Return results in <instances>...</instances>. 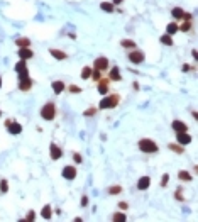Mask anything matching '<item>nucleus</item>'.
<instances>
[{"label":"nucleus","mask_w":198,"mask_h":222,"mask_svg":"<svg viewBox=\"0 0 198 222\" xmlns=\"http://www.w3.org/2000/svg\"><path fill=\"white\" fill-rule=\"evenodd\" d=\"M139 149H141L142 153L152 154V153H156L159 148H157V144L154 143V141H151V139H141V141H139Z\"/></svg>","instance_id":"1"},{"label":"nucleus","mask_w":198,"mask_h":222,"mask_svg":"<svg viewBox=\"0 0 198 222\" xmlns=\"http://www.w3.org/2000/svg\"><path fill=\"white\" fill-rule=\"evenodd\" d=\"M119 100H120V97L119 95H109V97H103L102 100H100V104H98V109H114L117 104H119Z\"/></svg>","instance_id":"2"},{"label":"nucleus","mask_w":198,"mask_h":222,"mask_svg":"<svg viewBox=\"0 0 198 222\" xmlns=\"http://www.w3.org/2000/svg\"><path fill=\"white\" fill-rule=\"evenodd\" d=\"M54 115H56V107H54V104H51V102L46 104V105L41 109V117L44 121H52Z\"/></svg>","instance_id":"3"},{"label":"nucleus","mask_w":198,"mask_h":222,"mask_svg":"<svg viewBox=\"0 0 198 222\" xmlns=\"http://www.w3.org/2000/svg\"><path fill=\"white\" fill-rule=\"evenodd\" d=\"M5 127H7V131L10 132L12 136H19V134L22 132V126H21V124L16 122V121H10V119L5 122Z\"/></svg>","instance_id":"4"},{"label":"nucleus","mask_w":198,"mask_h":222,"mask_svg":"<svg viewBox=\"0 0 198 222\" xmlns=\"http://www.w3.org/2000/svg\"><path fill=\"white\" fill-rule=\"evenodd\" d=\"M129 61H132V63H136V64H141L144 61V53L139 51V49H132L129 53Z\"/></svg>","instance_id":"5"},{"label":"nucleus","mask_w":198,"mask_h":222,"mask_svg":"<svg viewBox=\"0 0 198 222\" xmlns=\"http://www.w3.org/2000/svg\"><path fill=\"white\" fill-rule=\"evenodd\" d=\"M109 68V59L105 56H98V58L93 61V70H98V71H103V70Z\"/></svg>","instance_id":"6"},{"label":"nucleus","mask_w":198,"mask_h":222,"mask_svg":"<svg viewBox=\"0 0 198 222\" xmlns=\"http://www.w3.org/2000/svg\"><path fill=\"white\" fill-rule=\"evenodd\" d=\"M61 176L66 180H75L76 178V168L75 166H64L61 171Z\"/></svg>","instance_id":"7"},{"label":"nucleus","mask_w":198,"mask_h":222,"mask_svg":"<svg viewBox=\"0 0 198 222\" xmlns=\"http://www.w3.org/2000/svg\"><path fill=\"white\" fill-rule=\"evenodd\" d=\"M31 87H32L31 76H21V78H19V90L27 92V90H31Z\"/></svg>","instance_id":"8"},{"label":"nucleus","mask_w":198,"mask_h":222,"mask_svg":"<svg viewBox=\"0 0 198 222\" xmlns=\"http://www.w3.org/2000/svg\"><path fill=\"white\" fill-rule=\"evenodd\" d=\"M16 71H17V75H19V78H21V76H29V68H27V64H26L24 59H21V61L16 64Z\"/></svg>","instance_id":"9"},{"label":"nucleus","mask_w":198,"mask_h":222,"mask_svg":"<svg viewBox=\"0 0 198 222\" xmlns=\"http://www.w3.org/2000/svg\"><path fill=\"white\" fill-rule=\"evenodd\" d=\"M49 154H51V159H59L63 156V149L58 144L51 143L49 144Z\"/></svg>","instance_id":"10"},{"label":"nucleus","mask_w":198,"mask_h":222,"mask_svg":"<svg viewBox=\"0 0 198 222\" xmlns=\"http://www.w3.org/2000/svg\"><path fill=\"white\" fill-rule=\"evenodd\" d=\"M149 186H151V178H149V176H141L139 181H137V190L146 192Z\"/></svg>","instance_id":"11"},{"label":"nucleus","mask_w":198,"mask_h":222,"mask_svg":"<svg viewBox=\"0 0 198 222\" xmlns=\"http://www.w3.org/2000/svg\"><path fill=\"white\" fill-rule=\"evenodd\" d=\"M176 139L181 146H186V144L191 143V136L188 132H176Z\"/></svg>","instance_id":"12"},{"label":"nucleus","mask_w":198,"mask_h":222,"mask_svg":"<svg viewBox=\"0 0 198 222\" xmlns=\"http://www.w3.org/2000/svg\"><path fill=\"white\" fill-rule=\"evenodd\" d=\"M98 92H100V95H107L109 93V78L98 80Z\"/></svg>","instance_id":"13"},{"label":"nucleus","mask_w":198,"mask_h":222,"mask_svg":"<svg viewBox=\"0 0 198 222\" xmlns=\"http://www.w3.org/2000/svg\"><path fill=\"white\" fill-rule=\"evenodd\" d=\"M19 58L21 59H24V61H27V59H31L32 56H34V53H32L29 48H19Z\"/></svg>","instance_id":"14"},{"label":"nucleus","mask_w":198,"mask_h":222,"mask_svg":"<svg viewBox=\"0 0 198 222\" xmlns=\"http://www.w3.org/2000/svg\"><path fill=\"white\" fill-rule=\"evenodd\" d=\"M49 54H51L54 59H59V61L68 58V54L64 53V51H61V49H49Z\"/></svg>","instance_id":"15"},{"label":"nucleus","mask_w":198,"mask_h":222,"mask_svg":"<svg viewBox=\"0 0 198 222\" xmlns=\"http://www.w3.org/2000/svg\"><path fill=\"white\" fill-rule=\"evenodd\" d=\"M173 131L174 132H188V126L181 121H174L173 122Z\"/></svg>","instance_id":"16"},{"label":"nucleus","mask_w":198,"mask_h":222,"mask_svg":"<svg viewBox=\"0 0 198 222\" xmlns=\"http://www.w3.org/2000/svg\"><path fill=\"white\" fill-rule=\"evenodd\" d=\"M52 90H54V93H56V95H59L61 92H64V81H61V80L52 81Z\"/></svg>","instance_id":"17"},{"label":"nucleus","mask_w":198,"mask_h":222,"mask_svg":"<svg viewBox=\"0 0 198 222\" xmlns=\"http://www.w3.org/2000/svg\"><path fill=\"white\" fill-rule=\"evenodd\" d=\"M41 217H42V219H46V221H51V217H52V209H51V205H44V207H42Z\"/></svg>","instance_id":"18"},{"label":"nucleus","mask_w":198,"mask_h":222,"mask_svg":"<svg viewBox=\"0 0 198 222\" xmlns=\"http://www.w3.org/2000/svg\"><path fill=\"white\" fill-rule=\"evenodd\" d=\"M109 80H114V81H120L122 80V75H120L119 68H110V76Z\"/></svg>","instance_id":"19"},{"label":"nucleus","mask_w":198,"mask_h":222,"mask_svg":"<svg viewBox=\"0 0 198 222\" xmlns=\"http://www.w3.org/2000/svg\"><path fill=\"white\" fill-rule=\"evenodd\" d=\"M100 9L105 10V12H109V14H112V12L115 10V7H114L112 2H102V4H100Z\"/></svg>","instance_id":"20"},{"label":"nucleus","mask_w":198,"mask_h":222,"mask_svg":"<svg viewBox=\"0 0 198 222\" xmlns=\"http://www.w3.org/2000/svg\"><path fill=\"white\" fill-rule=\"evenodd\" d=\"M112 221L114 222H125L127 221V215H125L124 212H115L114 215H112Z\"/></svg>","instance_id":"21"},{"label":"nucleus","mask_w":198,"mask_h":222,"mask_svg":"<svg viewBox=\"0 0 198 222\" xmlns=\"http://www.w3.org/2000/svg\"><path fill=\"white\" fill-rule=\"evenodd\" d=\"M178 24H174V22H169L166 26V34H169V36H173V34H176L178 32Z\"/></svg>","instance_id":"22"},{"label":"nucleus","mask_w":198,"mask_h":222,"mask_svg":"<svg viewBox=\"0 0 198 222\" xmlns=\"http://www.w3.org/2000/svg\"><path fill=\"white\" fill-rule=\"evenodd\" d=\"M178 178H180L181 181H191L193 180V176L188 173V171H185V169H181V171L178 173Z\"/></svg>","instance_id":"23"},{"label":"nucleus","mask_w":198,"mask_h":222,"mask_svg":"<svg viewBox=\"0 0 198 222\" xmlns=\"http://www.w3.org/2000/svg\"><path fill=\"white\" fill-rule=\"evenodd\" d=\"M16 44L19 46V48H29V46H31V41H29L27 37H19V39L16 41Z\"/></svg>","instance_id":"24"},{"label":"nucleus","mask_w":198,"mask_h":222,"mask_svg":"<svg viewBox=\"0 0 198 222\" xmlns=\"http://www.w3.org/2000/svg\"><path fill=\"white\" fill-rule=\"evenodd\" d=\"M120 46L125 48V49H134L136 48V42L130 41V39H122V41H120Z\"/></svg>","instance_id":"25"},{"label":"nucleus","mask_w":198,"mask_h":222,"mask_svg":"<svg viewBox=\"0 0 198 222\" xmlns=\"http://www.w3.org/2000/svg\"><path fill=\"white\" fill-rule=\"evenodd\" d=\"M168 148L171 149V151H174L176 154H183V151H185L181 144H173V143H171V144H168Z\"/></svg>","instance_id":"26"},{"label":"nucleus","mask_w":198,"mask_h":222,"mask_svg":"<svg viewBox=\"0 0 198 222\" xmlns=\"http://www.w3.org/2000/svg\"><path fill=\"white\" fill-rule=\"evenodd\" d=\"M159 41H161L164 46H173V36H169V34L161 36V39H159Z\"/></svg>","instance_id":"27"},{"label":"nucleus","mask_w":198,"mask_h":222,"mask_svg":"<svg viewBox=\"0 0 198 222\" xmlns=\"http://www.w3.org/2000/svg\"><path fill=\"white\" fill-rule=\"evenodd\" d=\"M92 71H93V68H90V66H85V68L81 70V78H83V80H88L90 76H92Z\"/></svg>","instance_id":"28"},{"label":"nucleus","mask_w":198,"mask_h":222,"mask_svg":"<svg viewBox=\"0 0 198 222\" xmlns=\"http://www.w3.org/2000/svg\"><path fill=\"white\" fill-rule=\"evenodd\" d=\"M183 12H185V10H183L181 7H174V9L171 10V14H173V17H174V19H181Z\"/></svg>","instance_id":"29"},{"label":"nucleus","mask_w":198,"mask_h":222,"mask_svg":"<svg viewBox=\"0 0 198 222\" xmlns=\"http://www.w3.org/2000/svg\"><path fill=\"white\" fill-rule=\"evenodd\" d=\"M120 192H122V186H120V185H114V186H110V188H109L110 195H119Z\"/></svg>","instance_id":"30"},{"label":"nucleus","mask_w":198,"mask_h":222,"mask_svg":"<svg viewBox=\"0 0 198 222\" xmlns=\"http://www.w3.org/2000/svg\"><path fill=\"white\" fill-rule=\"evenodd\" d=\"M190 29H191V22L190 21H185V24L181 27H178V31H183V32H188Z\"/></svg>","instance_id":"31"},{"label":"nucleus","mask_w":198,"mask_h":222,"mask_svg":"<svg viewBox=\"0 0 198 222\" xmlns=\"http://www.w3.org/2000/svg\"><path fill=\"white\" fill-rule=\"evenodd\" d=\"M0 192H4V193H7V192H9V181H7V180L0 181Z\"/></svg>","instance_id":"32"},{"label":"nucleus","mask_w":198,"mask_h":222,"mask_svg":"<svg viewBox=\"0 0 198 222\" xmlns=\"http://www.w3.org/2000/svg\"><path fill=\"white\" fill-rule=\"evenodd\" d=\"M34 219H36V212H34V210H29V212H27L26 221H27V222H32Z\"/></svg>","instance_id":"33"},{"label":"nucleus","mask_w":198,"mask_h":222,"mask_svg":"<svg viewBox=\"0 0 198 222\" xmlns=\"http://www.w3.org/2000/svg\"><path fill=\"white\" fill-rule=\"evenodd\" d=\"M97 114V109L95 107H90L88 110H85V117H90V115H95Z\"/></svg>","instance_id":"34"},{"label":"nucleus","mask_w":198,"mask_h":222,"mask_svg":"<svg viewBox=\"0 0 198 222\" xmlns=\"http://www.w3.org/2000/svg\"><path fill=\"white\" fill-rule=\"evenodd\" d=\"M168 181H169V175L164 173V175H163V180H161V186H166Z\"/></svg>","instance_id":"35"},{"label":"nucleus","mask_w":198,"mask_h":222,"mask_svg":"<svg viewBox=\"0 0 198 222\" xmlns=\"http://www.w3.org/2000/svg\"><path fill=\"white\" fill-rule=\"evenodd\" d=\"M69 92H71V93H81V88L76 87V85H71V87H69Z\"/></svg>","instance_id":"36"},{"label":"nucleus","mask_w":198,"mask_h":222,"mask_svg":"<svg viewBox=\"0 0 198 222\" xmlns=\"http://www.w3.org/2000/svg\"><path fill=\"white\" fill-rule=\"evenodd\" d=\"M90 78H93V80H100V71H98V70H93V71H92V76H90Z\"/></svg>","instance_id":"37"},{"label":"nucleus","mask_w":198,"mask_h":222,"mask_svg":"<svg viewBox=\"0 0 198 222\" xmlns=\"http://www.w3.org/2000/svg\"><path fill=\"white\" fill-rule=\"evenodd\" d=\"M73 159H75V163H81V161H83V158H81V156H80L78 153H73Z\"/></svg>","instance_id":"38"},{"label":"nucleus","mask_w":198,"mask_h":222,"mask_svg":"<svg viewBox=\"0 0 198 222\" xmlns=\"http://www.w3.org/2000/svg\"><path fill=\"white\" fill-rule=\"evenodd\" d=\"M174 197H176V198H178V200H185V198H183V195H181V188H178V190H176V193H174Z\"/></svg>","instance_id":"39"},{"label":"nucleus","mask_w":198,"mask_h":222,"mask_svg":"<svg viewBox=\"0 0 198 222\" xmlns=\"http://www.w3.org/2000/svg\"><path fill=\"white\" fill-rule=\"evenodd\" d=\"M86 205H88V197L83 195L81 197V207H86Z\"/></svg>","instance_id":"40"},{"label":"nucleus","mask_w":198,"mask_h":222,"mask_svg":"<svg viewBox=\"0 0 198 222\" xmlns=\"http://www.w3.org/2000/svg\"><path fill=\"white\" fill-rule=\"evenodd\" d=\"M181 19H185V21H190L191 19V14H188V12H183V17Z\"/></svg>","instance_id":"41"},{"label":"nucleus","mask_w":198,"mask_h":222,"mask_svg":"<svg viewBox=\"0 0 198 222\" xmlns=\"http://www.w3.org/2000/svg\"><path fill=\"white\" fill-rule=\"evenodd\" d=\"M181 70H183V71H190V70H191V66H190V64H186V63H185V64H183V66H181Z\"/></svg>","instance_id":"42"},{"label":"nucleus","mask_w":198,"mask_h":222,"mask_svg":"<svg viewBox=\"0 0 198 222\" xmlns=\"http://www.w3.org/2000/svg\"><path fill=\"white\" fill-rule=\"evenodd\" d=\"M119 207H120V209H124V210H125V209H127V207H129V205H127V202H120V204H119Z\"/></svg>","instance_id":"43"},{"label":"nucleus","mask_w":198,"mask_h":222,"mask_svg":"<svg viewBox=\"0 0 198 222\" xmlns=\"http://www.w3.org/2000/svg\"><path fill=\"white\" fill-rule=\"evenodd\" d=\"M122 2H124V0H114L112 4H114V5H119V4H122Z\"/></svg>","instance_id":"44"},{"label":"nucleus","mask_w":198,"mask_h":222,"mask_svg":"<svg viewBox=\"0 0 198 222\" xmlns=\"http://www.w3.org/2000/svg\"><path fill=\"white\" fill-rule=\"evenodd\" d=\"M0 88H2V78H0Z\"/></svg>","instance_id":"45"},{"label":"nucleus","mask_w":198,"mask_h":222,"mask_svg":"<svg viewBox=\"0 0 198 222\" xmlns=\"http://www.w3.org/2000/svg\"><path fill=\"white\" fill-rule=\"evenodd\" d=\"M0 115H2V110H0Z\"/></svg>","instance_id":"46"}]
</instances>
